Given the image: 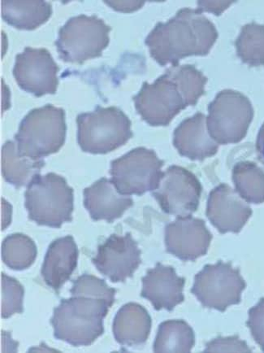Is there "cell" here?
Masks as SVG:
<instances>
[{"mask_svg":"<svg viewBox=\"0 0 264 353\" xmlns=\"http://www.w3.org/2000/svg\"><path fill=\"white\" fill-rule=\"evenodd\" d=\"M256 152L258 159L264 165V123L261 126L257 137Z\"/></svg>","mask_w":264,"mask_h":353,"instance_id":"33","label":"cell"},{"mask_svg":"<svg viewBox=\"0 0 264 353\" xmlns=\"http://www.w3.org/2000/svg\"><path fill=\"white\" fill-rule=\"evenodd\" d=\"M217 39L215 26L202 10L184 8L165 23L159 22L145 43L159 65H177L185 57L208 55Z\"/></svg>","mask_w":264,"mask_h":353,"instance_id":"2","label":"cell"},{"mask_svg":"<svg viewBox=\"0 0 264 353\" xmlns=\"http://www.w3.org/2000/svg\"><path fill=\"white\" fill-rule=\"evenodd\" d=\"M174 145L180 155L192 161H203L218 152L219 145L208 132L206 117L201 112L185 119L177 126Z\"/></svg>","mask_w":264,"mask_h":353,"instance_id":"17","label":"cell"},{"mask_svg":"<svg viewBox=\"0 0 264 353\" xmlns=\"http://www.w3.org/2000/svg\"><path fill=\"white\" fill-rule=\"evenodd\" d=\"M111 307L94 298L63 299L51 319L54 338L75 347L92 345L104 333L103 319Z\"/></svg>","mask_w":264,"mask_h":353,"instance_id":"3","label":"cell"},{"mask_svg":"<svg viewBox=\"0 0 264 353\" xmlns=\"http://www.w3.org/2000/svg\"><path fill=\"white\" fill-rule=\"evenodd\" d=\"M233 181L236 192L248 203L264 202V172L250 161H241L233 170Z\"/></svg>","mask_w":264,"mask_h":353,"instance_id":"24","label":"cell"},{"mask_svg":"<svg viewBox=\"0 0 264 353\" xmlns=\"http://www.w3.org/2000/svg\"><path fill=\"white\" fill-rule=\"evenodd\" d=\"M195 343L192 327L184 320H168L159 325L154 352H190Z\"/></svg>","mask_w":264,"mask_h":353,"instance_id":"23","label":"cell"},{"mask_svg":"<svg viewBox=\"0 0 264 353\" xmlns=\"http://www.w3.org/2000/svg\"><path fill=\"white\" fill-rule=\"evenodd\" d=\"M141 252L138 243L130 233L125 235L113 234L98 248L92 263L103 276L112 283H125L133 277L139 268Z\"/></svg>","mask_w":264,"mask_h":353,"instance_id":"13","label":"cell"},{"mask_svg":"<svg viewBox=\"0 0 264 353\" xmlns=\"http://www.w3.org/2000/svg\"><path fill=\"white\" fill-rule=\"evenodd\" d=\"M111 30V26L95 15L71 17L59 30L54 43L59 57L66 63L81 65L101 57L110 43Z\"/></svg>","mask_w":264,"mask_h":353,"instance_id":"7","label":"cell"},{"mask_svg":"<svg viewBox=\"0 0 264 353\" xmlns=\"http://www.w3.org/2000/svg\"><path fill=\"white\" fill-rule=\"evenodd\" d=\"M37 255V246L33 239L24 234L8 235L2 243V260L13 270L29 269L34 263Z\"/></svg>","mask_w":264,"mask_h":353,"instance_id":"25","label":"cell"},{"mask_svg":"<svg viewBox=\"0 0 264 353\" xmlns=\"http://www.w3.org/2000/svg\"><path fill=\"white\" fill-rule=\"evenodd\" d=\"M108 6L112 7L116 11L123 12H131L142 8L145 2H116V1H105Z\"/></svg>","mask_w":264,"mask_h":353,"instance_id":"32","label":"cell"},{"mask_svg":"<svg viewBox=\"0 0 264 353\" xmlns=\"http://www.w3.org/2000/svg\"><path fill=\"white\" fill-rule=\"evenodd\" d=\"M202 191L196 176L183 167L172 165L163 172L152 196L165 214L185 217L197 211Z\"/></svg>","mask_w":264,"mask_h":353,"instance_id":"11","label":"cell"},{"mask_svg":"<svg viewBox=\"0 0 264 353\" xmlns=\"http://www.w3.org/2000/svg\"><path fill=\"white\" fill-rule=\"evenodd\" d=\"M59 71L60 68L48 49L26 47L16 56L12 74L21 89L42 97L56 94Z\"/></svg>","mask_w":264,"mask_h":353,"instance_id":"12","label":"cell"},{"mask_svg":"<svg viewBox=\"0 0 264 353\" xmlns=\"http://www.w3.org/2000/svg\"><path fill=\"white\" fill-rule=\"evenodd\" d=\"M116 290L108 286L105 280L84 274L74 282L70 290L72 296H86L104 301L112 306L115 302Z\"/></svg>","mask_w":264,"mask_h":353,"instance_id":"27","label":"cell"},{"mask_svg":"<svg viewBox=\"0 0 264 353\" xmlns=\"http://www.w3.org/2000/svg\"><path fill=\"white\" fill-rule=\"evenodd\" d=\"M247 324L254 341L264 352V298L261 299L257 305L249 310V319Z\"/></svg>","mask_w":264,"mask_h":353,"instance_id":"29","label":"cell"},{"mask_svg":"<svg viewBox=\"0 0 264 353\" xmlns=\"http://www.w3.org/2000/svg\"><path fill=\"white\" fill-rule=\"evenodd\" d=\"M253 117L247 97L233 90H222L208 106V132L217 143H238L247 135Z\"/></svg>","mask_w":264,"mask_h":353,"instance_id":"8","label":"cell"},{"mask_svg":"<svg viewBox=\"0 0 264 353\" xmlns=\"http://www.w3.org/2000/svg\"><path fill=\"white\" fill-rule=\"evenodd\" d=\"M1 15L7 24L21 30H34L52 15V6L45 1H1Z\"/></svg>","mask_w":264,"mask_h":353,"instance_id":"21","label":"cell"},{"mask_svg":"<svg viewBox=\"0 0 264 353\" xmlns=\"http://www.w3.org/2000/svg\"><path fill=\"white\" fill-rule=\"evenodd\" d=\"M83 194L84 206L95 221L104 220L112 223L134 205L133 199L123 196L107 178L100 179L85 188Z\"/></svg>","mask_w":264,"mask_h":353,"instance_id":"18","label":"cell"},{"mask_svg":"<svg viewBox=\"0 0 264 353\" xmlns=\"http://www.w3.org/2000/svg\"><path fill=\"white\" fill-rule=\"evenodd\" d=\"M163 164L153 150L136 148L112 161L111 180L123 196H142L158 188Z\"/></svg>","mask_w":264,"mask_h":353,"instance_id":"9","label":"cell"},{"mask_svg":"<svg viewBox=\"0 0 264 353\" xmlns=\"http://www.w3.org/2000/svg\"><path fill=\"white\" fill-rule=\"evenodd\" d=\"M207 79L193 65H172L152 84L145 81L134 97L136 112L152 126H166L205 93Z\"/></svg>","mask_w":264,"mask_h":353,"instance_id":"1","label":"cell"},{"mask_svg":"<svg viewBox=\"0 0 264 353\" xmlns=\"http://www.w3.org/2000/svg\"><path fill=\"white\" fill-rule=\"evenodd\" d=\"M141 296L152 303L156 311H172L185 301V278L176 274L174 267L157 263L142 279Z\"/></svg>","mask_w":264,"mask_h":353,"instance_id":"16","label":"cell"},{"mask_svg":"<svg viewBox=\"0 0 264 353\" xmlns=\"http://www.w3.org/2000/svg\"><path fill=\"white\" fill-rule=\"evenodd\" d=\"M65 112L52 105L34 108L21 122L15 135L20 155L43 160L61 150L66 139Z\"/></svg>","mask_w":264,"mask_h":353,"instance_id":"4","label":"cell"},{"mask_svg":"<svg viewBox=\"0 0 264 353\" xmlns=\"http://www.w3.org/2000/svg\"><path fill=\"white\" fill-rule=\"evenodd\" d=\"M205 352H252L247 343L241 341L238 336L219 337L209 342Z\"/></svg>","mask_w":264,"mask_h":353,"instance_id":"30","label":"cell"},{"mask_svg":"<svg viewBox=\"0 0 264 353\" xmlns=\"http://www.w3.org/2000/svg\"><path fill=\"white\" fill-rule=\"evenodd\" d=\"M212 235L205 221L188 216L176 217L165 228L166 250L184 261H193L206 255Z\"/></svg>","mask_w":264,"mask_h":353,"instance_id":"14","label":"cell"},{"mask_svg":"<svg viewBox=\"0 0 264 353\" xmlns=\"http://www.w3.org/2000/svg\"><path fill=\"white\" fill-rule=\"evenodd\" d=\"M207 216L221 234L239 233L252 210L229 185L222 183L209 194Z\"/></svg>","mask_w":264,"mask_h":353,"instance_id":"15","label":"cell"},{"mask_svg":"<svg viewBox=\"0 0 264 353\" xmlns=\"http://www.w3.org/2000/svg\"><path fill=\"white\" fill-rule=\"evenodd\" d=\"M45 162L20 155L16 142L8 140L1 151V170L4 180L21 188L28 185L36 176L40 175Z\"/></svg>","mask_w":264,"mask_h":353,"instance_id":"22","label":"cell"},{"mask_svg":"<svg viewBox=\"0 0 264 353\" xmlns=\"http://www.w3.org/2000/svg\"><path fill=\"white\" fill-rule=\"evenodd\" d=\"M74 202V189L63 176L54 173L36 176L25 192L29 219L52 228L72 221Z\"/></svg>","mask_w":264,"mask_h":353,"instance_id":"5","label":"cell"},{"mask_svg":"<svg viewBox=\"0 0 264 353\" xmlns=\"http://www.w3.org/2000/svg\"><path fill=\"white\" fill-rule=\"evenodd\" d=\"M24 287L14 278L1 274V316L8 319L15 314H22Z\"/></svg>","mask_w":264,"mask_h":353,"instance_id":"28","label":"cell"},{"mask_svg":"<svg viewBox=\"0 0 264 353\" xmlns=\"http://www.w3.org/2000/svg\"><path fill=\"white\" fill-rule=\"evenodd\" d=\"M77 143L84 152L107 154L133 137L131 121L116 107L98 106L77 117Z\"/></svg>","mask_w":264,"mask_h":353,"instance_id":"6","label":"cell"},{"mask_svg":"<svg viewBox=\"0 0 264 353\" xmlns=\"http://www.w3.org/2000/svg\"><path fill=\"white\" fill-rule=\"evenodd\" d=\"M234 2H201L198 3L200 10L208 11L221 15Z\"/></svg>","mask_w":264,"mask_h":353,"instance_id":"31","label":"cell"},{"mask_svg":"<svg viewBox=\"0 0 264 353\" xmlns=\"http://www.w3.org/2000/svg\"><path fill=\"white\" fill-rule=\"evenodd\" d=\"M79 248L72 235L59 238L50 244L41 274L45 284L59 292L77 268Z\"/></svg>","mask_w":264,"mask_h":353,"instance_id":"19","label":"cell"},{"mask_svg":"<svg viewBox=\"0 0 264 353\" xmlns=\"http://www.w3.org/2000/svg\"><path fill=\"white\" fill-rule=\"evenodd\" d=\"M236 53L245 64L264 65V26L252 22L243 27L235 42Z\"/></svg>","mask_w":264,"mask_h":353,"instance_id":"26","label":"cell"},{"mask_svg":"<svg viewBox=\"0 0 264 353\" xmlns=\"http://www.w3.org/2000/svg\"><path fill=\"white\" fill-rule=\"evenodd\" d=\"M152 323L151 316L144 307L136 303H128L121 307L114 319V337L121 345H144L151 333Z\"/></svg>","mask_w":264,"mask_h":353,"instance_id":"20","label":"cell"},{"mask_svg":"<svg viewBox=\"0 0 264 353\" xmlns=\"http://www.w3.org/2000/svg\"><path fill=\"white\" fill-rule=\"evenodd\" d=\"M247 283L239 269L231 263L218 261L204 266L194 278L191 292L203 307L225 312L231 305H238Z\"/></svg>","mask_w":264,"mask_h":353,"instance_id":"10","label":"cell"}]
</instances>
